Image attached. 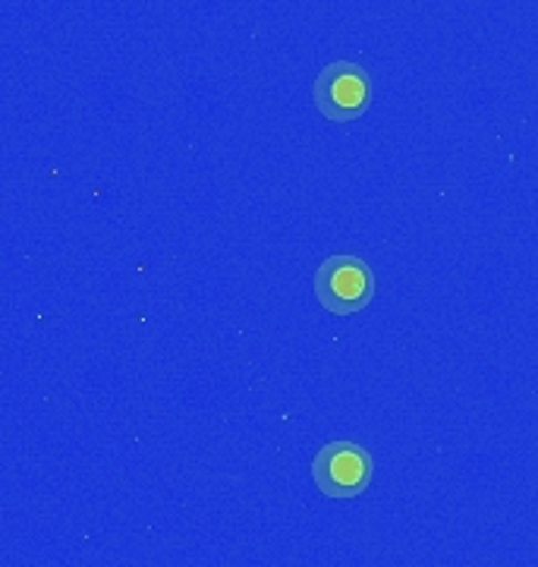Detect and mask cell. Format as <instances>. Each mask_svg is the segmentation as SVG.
Returning <instances> with one entry per match:
<instances>
[{"label": "cell", "instance_id": "obj_1", "mask_svg": "<svg viewBox=\"0 0 538 567\" xmlns=\"http://www.w3.org/2000/svg\"><path fill=\"white\" fill-rule=\"evenodd\" d=\"M315 300L331 316H356L375 300V271L359 256H328L315 271Z\"/></svg>", "mask_w": 538, "mask_h": 567}, {"label": "cell", "instance_id": "obj_2", "mask_svg": "<svg viewBox=\"0 0 538 567\" xmlns=\"http://www.w3.org/2000/svg\"><path fill=\"white\" fill-rule=\"evenodd\" d=\"M312 102L331 123H353L372 107L369 70L353 61H334L321 66L312 82Z\"/></svg>", "mask_w": 538, "mask_h": 567}, {"label": "cell", "instance_id": "obj_3", "mask_svg": "<svg viewBox=\"0 0 538 567\" xmlns=\"http://www.w3.org/2000/svg\"><path fill=\"white\" fill-rule=\"evenodd\" d=\"M375 464L372 454L356 442H328L312 457V480L324 498L350 502L372 486Z\"/></svg>", "mask_w": 538, "mask_h": 567}]
</instances>
